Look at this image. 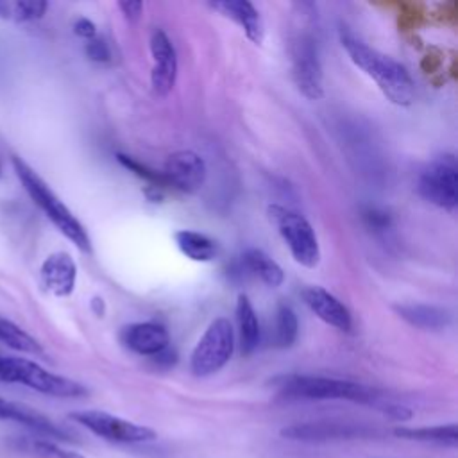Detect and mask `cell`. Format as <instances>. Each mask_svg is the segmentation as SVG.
Returning a JSON list of instances; mask_svg holds the SVG:
<instances>
[{
    "mask_svg": "<svg viewBox=\"0 0 458 458\" xmlns=\"http://www.w3.org/2000/svg\"><path fill=\"white\" fill-rule=\"evenodd\" d=\"M272 386L277 395L288 401H351L379 410L383 415L395 420L411 419V410L388 399L381 390L340 377L308 376V374H286L272 379Z\"/></svg>",
    "mask_w": 458,
    "mask_h": 458,
    "instance_id": "cell-1",
    "label": "cell"
},
{
    "mask_svg": "<svg viewBox=\"0 0 458 458\" xmlns=\"http://www.w3.org/2000/svg\"><path fill=\"white\" fill-rule=\"evenodd\" d=\"M340 43L351 61L369 75L381 93L395 106H410L415 98V84L408 70L395 59L369 47L349 29H340Z\"/></svg>",
    "mask_w": 458,
    "mask_h": 458,
    "instance_id": "cell-2",
    "label": "cell"
},
{
    "mask_svg": "<svg viewBox=\"0 0 458 458\" xmlns=\"http://www.w3.org/2000/svg\"><path fill=\"white\" fill-rule=\"evenodd\" d=\"M13 168L32 202L47 215V218L59 229V233L64 234L79 250L91 252V240L88 231L68 209V206L52 191V188L38 175V172L18 156H13Z\"/></svg>",
    "mask_w": 458,
    "mask_h": 458,
    "instance_id": "cell-3",
    "label": "cell"
},
{
    "mask_svg": "<svg viewBox=\"0 0 458 458\" xmlns=\"http://www.w3.org/2000/svg\"><path fill=\"white\" fill-rule=\"evenodd\" d=\"M267 213L290 249L293 259L308 268L317 267L320 261V247L311 224L301 213L279 204H270Z\"/></svg>",
    "mask_w": 458,
    "mask_h": 458,
    "instance_id": "cell-4",
    "label": "cell"
},
{
    "mask_svg": "<svg viewBox=\"0 0 458 458\" xmlns=\"http://www.w3.org/2000/svg\"><path fill=\"white\" fill-rule=\"evenodd\" d=\"M234 352V329L225 317L211 320L200 340L191 351L190 369L197 377L218 372Z\"/></svg>",
    "mask_w": 458,
    "mask_h": 458,
    "instance_id": "cell-5",
    "label": "cell"
},
{
    "mask_svg": "<svg viewBox=\"0 0 458 458\" xmlns=\"http://www.w3.org/2000/svg\"><path fill=\"white\" fill-rule=\"evenodd\" d=\"M70 419L91 431L93 435L113 444H145L157 438L152 428L100 410L72 411Z\"/></svg>",
    "mask_w": 458,
    "mask_h": 458,
    "instance_id": "cell-6",
    "label": "cell"
},
{
    "mask_svg": "<svg viewBox=\"0 0 458 458\" xmlns=\"http://www.w3.org/2000/svg\"><path fill=\"white\" fill-rule=\"evenodd\" d=\"M290 59H292V77L299 91L310 98L318 100L324 95L322 66L318 59L317 39L311 32L301 30L290 41Z\"/></svg>",
    "mask_w": 458,
    "mask_h": 458,
    "instance_id": "cell-7",
    "label": "cell"
},
{
    "mask_svg": "<svg viewBox=\"0 0 458 458\" xmlns=\"http://www.w3.org/2000/svg\"><path fill=\"white\" fill-rule=\"evenodd\" d=\"M0 383L23 385L30 390L52 397H59L66 386L63 376L47 370L45 367L29 358L11 356L4 352H0Z\"/></svg>",
    "mask_w": 458,
    "mask_h": 458,
    "instance_id": "cell-8",
    "label": "cell"
},
{
    "mask_svg": "<svg viewBox=\"0 0 458 458\" xmlns=\"http://www.w3.org/2000/svg\"><path fill=\"white\" fill-rule=\"evenodd\" d=\"M419 193L442 209H454L458 204V168L451 154L435 157L419 177Z\"/></svg>",
    "mask_w": 458,
    "mask_h": 458,
    "instance_id": "cell-9",
    "label": "cell"
},
{
    "mask_svg": "<svg viewBox=\"0 0 458 458\" xmlns=\"http://www.w3.org/2000/svg\"><path fill=\"white\" fill-rule=\"evenodd\" d=\"M283 438L297 442H327V440H351L363 438L374 433L372 428L354 422L318 420V422H297L284 426L281 431Z\"/></svg>",
    "mask_w": 458,
    "mask_h": 458,
    "instance_id": "cell-10",
    "label": "cell"
},
{
    "mask_svg": "<svg viewBox=\"0 0 458 458\" xmlns=\"http://www.w3.org/2000/svg\"><path fill=\"white\" fill-rule=\"evenodd\" d=\"M148 43L152 55L150 84L157 97H166L174 89L177 79V52L163 29H154Z\"/></svg>",
    "mask_w": 458,
    "mask_h": 458,
    "instance_id": "cell-11",
    "label": "cell"
},
{
    "mask_svg": "<svg viewBox=\"0 0 458 458\" xmlns=\"http://www.w3.org/2000/svg\"><path fill=\"white\" fill-rule=\"evenodd\" d=\"M0 420H13L16 424H21L27 429L34 431L36 435H39L41 438H50L55 442H77L73 433H70L66 428L54 422L41 411L27 404L5 399L2 395H0Z\"/></svg>",
    "mask_w": 458,
    "mask_h": 458,
    "instance_id": "cell-12",
    "label": "cell"
},
{
    "mask_svg": "<svg viewBox=\"0 0 458 458\" xmlns=\"http://www.w3.org/2000/svg\"><path fill=\"white\" fill-rule=\"evenodd\" d=\"M161 174L166 186L184 193H193L206 181V163L193 150H177L166 157Z\"/></svg>",
    "mask_w": 458,
    "mask_h": 458,
    "instance_id": "cell-13",
    "label": "cell"
},
{
    "mask_svg": "<svg viewBox=\"0 0 458 458\" xmlns=\"http://www.w3.org/2000/svg\"><path fill=\"white\" fill-rule=\"evenodd\" d=\"M43 288L55 297H68L75 290L77 283V263L64 252L57 250L45 258L39 268Z\"/></svg>",
    "mask_w": 458,
    "mask_h": 458,
    "instance_id": "cell-14",
    "label": "cell"
},
{
    "mask_svg": "<svg viewBox=\"0 0 458 458\" xmlns=\"http://www.w3.org/2000/svg\"><path fill=\"white\" fill-rule=\"evenodd\" d=\"M122 342L136 354L152 358L170 345L168 331L159 322H134L122 331Z\"/></svg>",
    "mask_w": 458,
    "mask_h": 458,
    "instance_id": "cell-15",
    "label": "cell"
},
{
    "mask_svg": "<svg viewBox=\"0 0 458 458\" xmlns=\"http://www.w3.org/2000/svg\"><path fill=\"white\" fill-rule=\"evenodd\" d=\"M306 306L326 324L336 327L338 331H351L352 318L349 310L327 290L320 286H310L302 292Z\"/></svg>",
    "mask_w": 458,
    "mask_h": 458,
    "instance_id": "cell-16",
    "label": "cell"
},
{
    "mask_svg": "<svg viewBox=\"0 0 458 458\" xmlns=\"http://www.w3.org/2000/svg\"><path fill=\"white\" fill-rule=\"evenodd\" d=\"M211 7L218 13H222L224 16L231 18L236 25H240V29L245 32V36L259 45L263 41L265 36V27H263V20L258 13V9L247 2V0H224V2H213Z\"/></svg>",
    "mask_w": 458,
    "mask_h": 458,
    "instance_id": "cell-17",
    "label": "cell"
},
{
    "mask_svg": "<svg viewBox=\"0 0 458 458\" xmlns=\"http://www.w3.org/2000/svg\"><path fill=\"white\" fill-rule=\"evenodd\" d=\"M236 322L240 335V351L242 354H252L261 342V329L258 322V315L249 297L240 293L236 301Z\"/></svg>",
    "mask_w": 458,
    "mask_h": 458,
    "instance_id": "cell-18",
    "label": "cell"
},
{
    "mask_svg": "<svg viewBox=\"0 0 458 458\" xmlns=\"http://www.w3.org/2000/svg\"><path fill=\"white\" fill-rule=\"evenodd\" d=\"M395 311L410 326L419 329H428V331L444 329L451 320L447 310L438 306H429V304H403V306H395Z\"/></svg>",
    "mask_w": 458,
    "mask_h": 458,
    "instance_id": "cell-19",
    "label": "cell"
},
{
    "mask_svg": "<svg viewBox=\"0 0 458 458\" xmlns=\"http://www.w3.org/2000/svg\"><path fill=\"white\" fill-rule=\"evenodd\" d=\"M174 238L179 250L191 261L208 263V261H213L218 254L216 242L204 233H199L193 229H181L174 234Z\"/></svg>",
    "mask_w": 458,
    "mask_h": 458,
    "instance_id": "cell-20",
    "label": "cell"
},
{
    "mask_svg": "<svg viewBox=\"0 0 458 458\" xmlns=\"http://www.w3.org/2000/svg\"><path fill=\"white\" fill-rule=\"evenodd\" d=\"M394 435L404 440H415V442H426V444H438L447 447L458 445V426L453 424H442V426H422V428H406L399 426L394 428Z\"/></svg>",
    "mask_w": 458,
    "mask_h": 458,
    "instance_id": "cell-21",
    "label": "cell"
},
{
    "mask_svg": "<svg viewBox=\"0 0 458 458\" xmlns=\"http://www.w3.org/2000/svg\"><path fill=\"white\" fill-rule=\"evenodd\" d=\"M242 265L249 274L259 277L270 288H277L284 281L283 268L261 249L245 250L242 256Z\"/></svg>",
    "mask_w": 458,
    "mask_h": 458,
    "instance_id": "cell-22",
    "label": "cell"
},
{
    "mask_svg": "<svg viewBox=\"0 0 458 458\" xmlns=\"http://www.w3.org/2000/svg\"><path fill=\"white\" fill-rule=\"evenodd\" d=\"M13 445L38 458H86L79 451L68 449L55 440L41 438V437H16Z\"/></svg>",
    "mask_w": 458,
    "mask_h": 458,
    "instance_id": "cell-23",
    "label": "cell"
},
{
    "mask_svg": "<svg viewBox=\"0 0 458 458\" xmlns=\"http://www.w3.org/2000/svg\"><path fill=\"white\" fill-rule=\"evenodd\" d=\"M48 4L43 0H0V18L23 23L45 16Z\"/></svg>",
    "mask_w": 458,
    "mask_h": 458,
    "instance_id": "cell-24",
    "label": "cell"
},
{
    "mask_svg": "<svg viewBox=\"0 0 458 458\" xmlns=\"http://www.w3.org/2000/svg\"><path fill=\"white\" fill-rule=\"evenodd\" d=\"M0 342L14 351L27 352V354H43L41 344L30 336L27 331H23L20 326H16L13 320L0 317Z\"/></svg>",
    "mask_w": 458,
    "mask_h": 458,
    "instance_id": "cell-25",
    "label": "cell"
},
{
    "mask_svg": "<svg viewBox=\"0 0 458 458\" xmlns=\"http://www.w3.org/2000/svg\"><path fill=\"white\" fill-rule=\"evenodd\" d=\"M274 344L281 349L293 345L299 333V322L295 311L288 304H281L276 311V324H274Z\"/></svg>",
    "mask_w": 458,
    "mask_h": 458,
    "instance_id": "cell-26",
    "label": "cell"
},
{
    "mask_svg": "<svg viewBox=\"0 0 458 458\" xmlns=\"http://www.w3.org/2000/svg\"><path fill=\"white\" fill-rule=\"evenodd\" d=\"M116 159H118V163H120L123 168H127L129 172H132V174H136L138 177H141V179L152 182V186H159V188L166 186L165 177H163L161 172H156V170L148 168L147 165H141L140 161H136L134 157L125 156V154H116Z\"/></svg>",
    "mask_w": 458,
    "mask_h": 458,
    "instance_id": "cell-27",
    "label": "cell"
},
{
    "mask_svg": "<svg viewBox=\"0 0 458 458\" xmlns=\"http://www.w3.org/2000/svg\"><path fill=\"white\" fill-rule=\"evenodd\" d=\"M86 55L95 63H109L111 61V48L102 38H93L84 47Z\"/></svg>",
    "mask_w": 458,
    "mask_h": 458,
    "instance_id": "cell-28",
    "label": "cell"
},
{
    "mask_svg": "<svg viewBox=\"0 0 458 458\" xmlns=\"http://www.w3.org/2000/svg\"><path fill=\"white\" fill-rule=\"evenodd\" d=\"M73 32H75L79 38L89 41V39H93V38L97 36V25H95L89 18L81 16V18H77V20L73 21Z\"/></svg>",
    "mask_w": 458,
    "mask_h": 458,
    "instance_id": "cell-29",
    "label": "cell"
},
{
    "mask_svg": "<svg viewBox=\"0 0 458 458\" xmlns=\"http://www.w3.org/2000/svg\"><path fill=\"white\" fill-rule=\"evenodd\" d=\"M150 360H152V363H154L157 369H170V367H174L175 361H177V352H175V349H172V347L168 345V347H165L163 351H159L157 354H154Z\"/></svg>",
    "mask_w": 458,
    "mask_h": 458,
    "instance_id": "cell-30",
    "label": "cell"
},
{
    "mask_svg": "<svg viewBox=\"0 0 458 458\" xmlns=\"http://www.w3.org/2000/svg\"><path fill=\"white\" fill-rule=\"evenodd\" d=\"M363 218H365V222L370 225V227H374V229H386L388 225H390V218H388V215L386 213H383V211H379V209H367L365 213H363Z\"/></svg>",
    "mask_w": 458,
    "mask_h": 458,
    "instance_id": "cell-31",
    "label": "cell"
},
{
    "mask_svg": "<svg viewBox=\"0 0 458 458\" xmlns=\"http://www.w3.org/2000/svg\"><path fill=\"white\" fill-rule=\"evenodd\" d=\"M118 9L129 21H138L143 13V4L141 2H118Z\"/></svg>",
    "mask_w": 458,
    "mask_h": 458,
    "instance_id": "cell-32",
    "label": "cell"
},
{
    "mask_svg": "<svg viewBox=\"0 0 458 458\" xmlns=\"http://www.w3.org/2000/svg\"><path fill=\"white\" fill-rule=\"evenodd\" d=\"M89 306H91V311H93L97 317H104V313H106V302H104L102 297H98V295L91 297Z\"/></svg>",
    "mask_w": 458,
    "mask_h": 458,
    "instance_id": "cell-33",
    "label": "cell"
},
{
    "mask_svg": "<svg viewBox=\"0 0 458 458\" xmlns=\"http://www.w3.org/2000/svg\"><path fill=\"white\" fill-rule=\"evenodd\" d=\"M0 172H2V163H0Z\"/></svg>",
    "mask_w": 458,
    "mask_h": 458,
    "instance_id": "cell-34",
    "label": "cell"
}]
</instances>
